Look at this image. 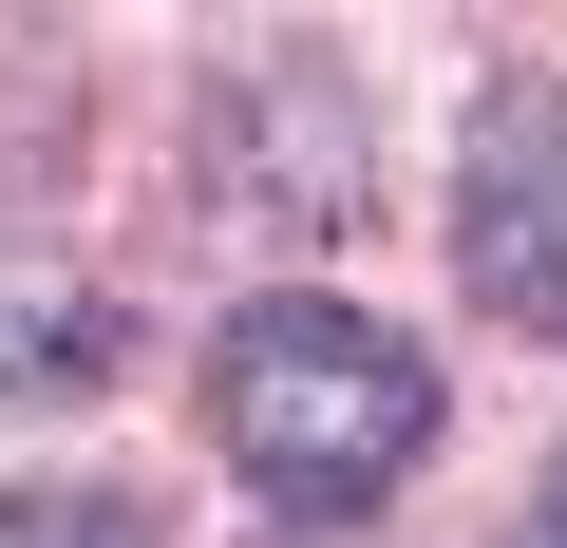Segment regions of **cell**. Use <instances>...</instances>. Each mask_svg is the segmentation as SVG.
<instances>
[{
    "label": "cell",
    "mask_w": 567,
    "mask_h": 548,
    "mask_svg": "<svg viewBox=\"0 0 567 548\" xmlns=\"http://www.w3.org/2000/svg\"><path fill=\"white\" fill-rule=\"evenodd\" d=\"M0 548H152L133 492H0Z\"/></svg>",
    "instance_id": "3"
},
{
    "label": "cell",
    "mask_w": 567,
    "mask_h": 548,
    "mask_svg": "<svg viewBox=\"0 0 567 548\" xmlns=\"http://www.w3.org/2000/svg\"><path fill=\"white\" fill-rule=\"evenodd\" d=\"M208 435H227V473H246L265 510L360 529V510L416 492V454H435V360H416L379 303H341V285H265V303L208 322Z\"/></svg>",
    "instance_id": "1"
},
{
    "label": "cell",
    "mask_w": 567,
    "mask_h": 548,
    "mask_svg": "<svg viewBox=\"0 0 567 548\" xmlns=\"http://www.w3.org/2000/svg\"><path fill=\"white\" fill-rule=\"evenodd\" d=\"M454 265H473L492 322H548V341H567V95H492V114H473Z\"/></svg>",
    "instance_id": "2"
},
{
    "label": "cell",
    "mask_w": 567,
    "mask_h": 548,
    "mask_svg": "<svg viewBox=\"0 0 567 548\" xmlns=\"http://www.w3.org/2000/svg\"><path fill=\"white\" fill-rule=\"evenodd\" d=\"M511 548H567V473H548V492H529V529H511Z\"/></svg>",
    "instance_id": "4"
}]
</instances>
